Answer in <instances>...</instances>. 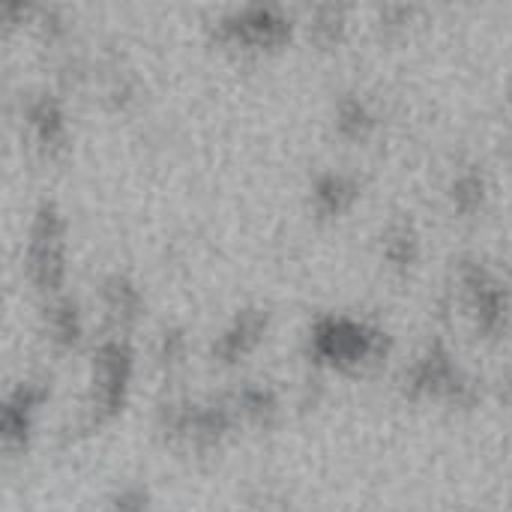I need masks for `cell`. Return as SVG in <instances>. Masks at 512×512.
I'll list each match as a JSON object with an SVG mask.
<instances>
[{"mask_svg": "<svg viewBox=\"0 0 512 512\" xmlns=\"http://www.w3.org/2000/svg\"><path fill=\"white\" fill-rule=\"evenodd\" d=\"M309 345L315 360L333 366H360L384 357V333L351 318L324 315L309 330Z\"/></svg>", "mask_w": 512, "mask_h": 512, "instance_id": "1", "label": "cell"}, {"mask_svg": "<svg viewBox=\"0 0 512 512\" xmlns=\"http://www.w3.org/2000/svg\"><path fill=\"white\" fill-rule=\"evenodd\" d=\"M27 273L30 282L45 294H57L66 279V222L54 204H42L33 216Z\"/></svg>", "mask_w": 512, "mask_h": 512, "instance_id": "2", "label": "cell"}, {"mask_svg": "<svg viewBox=\"0 0 512 512\" xmlns=\"http://www.w3.org/2000/svg\"><path fill=\"white\" fill-rule=\"evenodd\" d=\"M132 381V348L126 339L111 336L93 354V411L114 414L123 405L126 387Z\"/></svg>", "mask_w": 512, "mask_h": 512, "instance_id": "3", "label": "cell"}, {"mask_svg": "<svg viewBox=\"0 0 512 512\" xmlns=\"http://www.w3.org/2000/svg\"><path fill=\"white\" fill-rule=\"evenodd\" d=\"M216 36L240 48H279L291 36V21L273 6H249L222 18Z\"/></svg>", "mask_w": 512, "mask_h": 512, "instance_id": "4", "label": "cell"}, {"mask_svg": "<svg viewBox=\"0 0 512 512\" xmlns=\"http://www.w3.org/2000/svg\"><path fill=\"white\" fill-rule=\"evenodd\" d=\"M27 129L36 147L48 156H57L66 150V114L57 99L39 96L27 105Z\"/></svg>", "mask_w": 512, "mask_h": 512, "instance_id": "5", "label": "cell"}, {"mask_svg": "<svg viewBox=\"0 0 512 512\" xmlns=\"http://www.w3.org/2000/svg\"><path fill=\"white\" fill-rule=\"evenodd\" d=\"M267 330V315L258 309H246L240 312L225 330L222 336L213 342V357L222 363H237L240 357H246L249 351H255V345L261 342Z\"/></svg>", "mask_w": 512, "mask_h": 512, "instance_id": "6", "label": "cell"}, {"mask_svg": "<svg viewBox=\"0 0 512 512\" xmlns=\"http://www.w3.org/2000/svg\"><path fill=\"white\" fill-rule=\"evenodd\" d=\"M360 195V183L348 174H324L312 186V201L321 216H342Z\"/></svg>", "mask_w": 512, "mask_h": 512, "instance_id": "7", "label": "cell"}, {"mask_svg": "<svg viewBox=\"0 0 512 512\" xmlns=\"http://www.w3.org/2000/svg\"><path fill=\"white\" fill-rule=\"evenodd\" d=\"M102 303H105V312L108 318L117 324V327H129L138 312H141V291L135 288V282H129L126 276H108L105 285H102Z\"/></svg>", "mask_w": 512, "mask_h": 512, "instance_id": "8", "label": "cell"}, {"mask_svg": "<svg viewBox=\"0 0 512 512\" xmlns=\"http://www.w3.org/2000/svg\"><path fill=\"white\" fill-rule=\"evenodd\" d=\"M45 333H48V342L54 348H60V351L75 348L81 333H84L78 306L72 300H54L48 306V315H45Z\"/></svg>", "mask_w": 512, "mask_h": 512, "instance_id": "9", "label": "cell"}, {"mask_svg": "<svg viewBox=\"0 0 512 512\" xmlns=\"http://www.w3.org/2000/svg\"><path fill=\"white\" fill-rule=\"evenodd\" d=\"M375 111L369 108V102L357 99V96H348L339 102L336 108V126H339V135L348 138V141H366L375 129Z\"/></svg>", "mask_w": 512, "mask_h": 512, "instance_id": "10", "label": "cell"}, {"mask_svg": "<svg viewBox=\"0 0 512 512\" xmlns=\"http://www.w3.org/2000/svg\"><path fill=\"white\" fill-rule=\"evenodd\" d=\"M309 33H312V39L321 48L339 45L342 42V33H345V9H339V6H321V9H315L312 24H309Z\"/></svg>", "mask_w": 512, "mask_h": 512, "instance_id": "11", "label": "cell"}, {"mask_svg": "<svg viewBox=\"0 0 512 512\" xmlns=\"http://www.w3.org/2000/svg\"><path fill=\"white\" fill-rule=\"evenodd\" d=\"M384 255H387V261L396 264V267L411 264V258H414V237H411V231L402 228V225L390 228L387 237H384Z\"/></svg>", "mask_w": 512, "mask_h": 512, "instance_id": "12", "label": "cell"}, {"mask_svg": "<svg viewBox=\"0 0 512 512\" xmlns=\"http://www.w3.org/2000/svg\"><path fill=\"white\" fill-rule=\"evenodd\" d=\"M183 354H186V339H183L177 330L162 333V342H159V360H162V363H168V366H174V363H180V360H183Z\"/></svg>", "mask_w": 512, "mask_h": 512, "instance_id": "13", "label": "cell"}]
</instances>
